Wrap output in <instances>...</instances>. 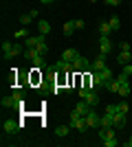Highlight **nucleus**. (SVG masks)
I'll return each mask as SVG.
<instances>
[{"label": "nucleus", "instance_id": "nucleus-1", "mask_svg": "<svg viewBox=\"0 0 132 147\" xmlns=\"http://www.w3.org/2000/svg\"><path fill=\"white\" fill-rule=\"evenodd\" d=\"M73 129H77L79 134H86V129H88V125H86V117H82V114H77L75 110L70 112V123H68Z\"/></svg>", "mask_w": 132, "mask_h": 147}, {"label": "nucleus", "instance_id": "nucleus-2", "mask_svg": "<svg viewBox=\"0 0 132 147\" xmlns=\"http://www.w3.org/2000/svg\"><path fill=\"white\" fill-rule=\"evenodd\" d=\"M73 66H75L77 73H93V61L88 59V57H84V55H77L75 59H73Z\"/></svg>", "mask_w": 132, "mask_h": 147}, {"label": "nucleus", "instance_id": "nucleus-3", "mask_svg": "<svg viewBox=\"0 0 132 147\" xmlns=\"http://www.w3.org/2000/svg\"><path fill=\"white\" fill-rule=\"evenodd\" d=\"M128 77H130V75H126L123 70H121V75L117 77V81H119V94H121V97H130V84H128Z\"/></svg>", "mask_w": 132, "mask_h": 147}, {"label": "nucleus", "instance_id": "nucleus-4", "mask_svg": "<svg viewBox=\"0 0 132 147\" xmlns=\"http://www.w3.org/2000/svg\"><path fill=\"white\" fill-rule=\"evenodd\" d=\"M112 51V42H110V35H99V53L101 55H110Z\"/></svg>", "mask_w": 132, "mask_h": 147}, {"label": "nucleus", "instance_id": "nucleus-5", "mask_svg": "<svg viewBox=\"0 0 132 147\" xmlns=\"http://www.w3.org/2000/svg\"><path fill=\"white\" fill-rule=\"evenodd\" d=\"M86 125H88V127H95V129H99V127H101V117L95 112V108L86 114Z\"/></svg>", "mask_w": 132, "mask_h": 147}, {"label": "nucleus", "instance_id": "nucleus-6", "mask_svg": "<svg viewBox=\"0 0 132 147\" xmlns=\"http://www.w3.org/2000/svg\"><path fill=\"white\" fill-rule=\"evenodd\" d=\"M53 70H60V73H75V66H73V61H66V59H57V64L53 66Z\"/></svg>", "mask_w": 132, "mask_h": 147}, {"label": "nucleus", "instance_id": "nucleus-7", "mask_svg": "<svg viewBox=\"0 0 132 147\" xmlns=\"http://www.w3.org/2000/svg\"><path fill=\"white\" fill-rule=\"evenodd\" d=\"M90 110H93V105L88 103L86 99H79V101L75 103V112H77V114H82V117H86Z\"/></svg>", "mask_w": 132, "mask_h": 147}, {"label": "nucleus", "instance_id": "nucleus-8", "mask_svg": "<svg viewBox=\"0 0 132 147\" xmlns=\"http://www.w3.org/2000/svg\"><path fill=\"white\" fill-rule=\"evenodd\" d=\"M20 127V123L16 121V119H7L5 123H2V129H5V134H13L16 129Z\"/></svg>", "mask_w": 132, "mask_h": 147}, {"label": "nucleus", "instance_id": "nucleus-9", "mask_svg": "<svg viewBox=\"0 0 132 147\" xmlns=\"http://www.w3.org/2000/svg\"><path fill=\"white\" fill-rule=\"evenodd\" d=\"M126 121H128V114L126 112H117V114H114V127L117 129H121V127H126Z\"/></svg>", "mask_w": 132, "mask_h": 147}, {"label": "nucleus", "instance_id": "nucleus-10", "mask_svg": "<svg viewBox=\"0 0 132 147\" xmlns=\"http://www.w3.org/2000/svg\"><path fill=\"white\" fill-rule=\"evenodd\" d=\"M130 59H132L130 49H128V51H121L119 55H117V64H119V66H126V64H130Z\"/></svg>", "mask_w": 132, "mask_h": 147}, {"label": "nucleus", "instance_id": "nucleus-11", "mask_svg": "<svg viewBox=\"0 0 132 147\" xmlns=\"http://www.w3.org/2000/svg\"><path fill=\"white\" fill-rule=\"evenodd\" d=\"M84 99H86V101H88L90 105H93V108H95L97 103H99V94L95 92V88H90V90H88L86 94H84Z\"/></svg>", "mask_w": 132, "mask_h": 147}, {"label": "nucleus", "instance_id": "nucleus-12", "mask_svg": "<svg viewBox=\"0 0 132 147\" xmlns=\"http://www.w3.org/2000/svg\"><path fill=\"white\" fill-rule=\"evenodd\" d=\"M104 68H106V55H97L93 59V70H104Z\"/></svg>", "mask_w": 132, "mask_h": 147}, {"label": "nucleus", "instance_id": "nucleus-13", "mask_svg": "<svg viewBox=\"0 0 132 147\" xmlns=\"http://www.w3.org/2000/svg\"><path fill=\"white\" fill-rule=\"evenodd\" d=\"M97 134H99L101 141H106V138H112V136H114V129L112 127H99V129H97Z\"/></svg>", "mask_w": 132, "mask_h": 147}, {"label": "nucleus", "instance_id": "nucleus-14", "mask_svg": "<svg viewBox=\"0 0 132 147\" xmlns=\"http://www.w3.org/2000/svg\"><path fill=\"white\" fill-rule=\"evenodd\" d=\"M11 97H13V101H16V108H20V105L24 103V92L20 90V88H16V90H13Z\"/></svg>", "mask_w": 132, "mask_h": 147}, {"label": "nucleus", "instance_id": "nucleus-15", "mask_svg": "<svg viewBox=\"0 0 132 147\" xmlns=\"http://www.w3.org/2000/svg\"><path fill=\"white\" fill-rule=\"evenodd\" d=\"M70 132V125H57L55 127V136H60V138H66Z\"/></svg>", "mask_w": 132, "mask_h": 147}, {"label": "nucleus", "instance_id": "nucleus-16", "mask_svg": "<svg viewBox=\"0 0 132 147\" xmlns=\"http://www.w3.org/2000/svg\"><path fill=\"white\" fill-rule=\"evenodd\" d=\"M40 55H42V53H40L35 46H31V49H24V57H26V59H31V61L35 59V57H40Z\"/></svg>", "mask_w": 132, "mask_h": 147}, {"label": "nucleus", "instance_id": "nucleus-17", "mask_svg": "<svg viewBox=\"0 0 132 147\" xmlns=\"http://www.w3.org/2000/svg\"><path fill=\"white\" fill-rule=\"evenodd\" d=\"M77 55H79V53H77L75 49H66V51L62 53V59H66V61H73Z\"/></svg>", "mask_w": 132, "mask_h": 147}, {"label": "nucleus", "instance_id": "nucleus-18", "mask_svg": "<svg viewBox=\"0 0 132 147\" xmlns=\"http://www.w3.org/2000/svg\"><path fill=\"white\" fill-rule=\"evenodd\" d=\"M38 31L42 33V35H49V33H51V24L46 22V20H40V22H38Z\"/></svg>", "mask_w": 132, "mask_h": 147}, {"label": "nucleus", "instance_id": "nucleus-19", "mask_svg": "<svg viewBox=\"0 0 132 147\" xmlns=\"http://www.w3.org/2000/svg\"><path fill=\"white\" fill-rule=\"evenodd\" d=\"M108 24H110V29H112V31H119V29H121V20H119V16H110Z\"/></svg>", "mask_w": 132, "mask_h": 147}, {"label": "nucleus", "instance_id": "nucleus-20", "mask_svg": "<svg viewBox=\"0 0 132 147\" xmlns=\"http://www.w3.org/2000/svg\"><path fill=\"white\" fill-rule=\"evenodd\" d=\"M75 20H68L66 24H64V35H73V31H75Z\"/></svg>", "mask_w": 132, "mask_h": 147}, {"label": "nucleus", "instance_id": "nucleus-21", "mask_svg": "<svg viewBox=\"0 0 132 147\" xmlns=\"http://www.w3.org/2000/svg\"><path fill=\"white\" fill-rule=\"evenodd\" d=\"M110 24L108 22H99V35H110Z\"/></svg>", "mask_w": 132, "mask_h": 147}, {"label": "nucleus", "instance_id": "nucleus-22", "mask_svg": "<svg viewBox=\"0 0 132 147\" xmlns=\"http://www.w3.org/2000/svg\"><path fill=\"white\" fill-rule=\"evenodd\" d=\"M38 42H40V35H35V37H26V40H24V46H26V49H31V46H38Z\"/></svg>", "mask_w": 132, "mask_h": 147}, {"label": "nucleus", "instance_id": "nucleus-23", "mask_svg": "<svg viewBox=\"0 0 132 147\" xmlns=\"http://www.w3.org/2000/svg\"><path fill=\"white\" fill-rule=\"evenodd\" d=\"M97 73H101V77H104V79H106V81H112L114 79V77H112V70H110V68H104V70H97Z\"/></svg>", "mask_w": 132, "mask_h": 147}, {"label": "nucleus", "instance_id": "nucleus-24", "mask_svg": "<svg viewBox=\"0 0 132 147\" xmlns=\"http://www.w3.org/2000/svg\"><path fill=\"white\" fill-rule=\"evenodd\" d=\"M13 37H16V40H26V37H29V31L22 26L20 31H16V33H13Z\"/></svg>", "mask_w": 132, "mask_h": 147}, {"label": "nucleus", "instance_id": "nucleus-25", "mask_svg": "<svg viewBox=\"0 0 132 147\" xmlns=\"http://www.w3.org/2000/svg\"><path fill=\"white\" fill-rule=\"evenodd\" d=\"M11 49H13V44L5 40V42H2V55H5V57H9V55H11Z\"/></svg>", "mask_w": 132, "mask_h": 147}, {"label": "nucleus", "instance_id": "nucleus-26", "mask_svg": "<svg viewBox=\"0 0 132 147\" xmlns=\"http://www.w3.org/2000/svg\"><path fill=\"white\" fill-rule=\"evenodd\" d=\"M33 66H35V68H46V61H44V55L35 57V59H33Z\"/></svg>", "mask_w": 132, "mask_h": 147}, {"label": "nucleus", "instance_id": "nucleus-27", "mask_svg": "<svg viewBox=\"0 0 132 147\" xmlns=\"http://www.w3.org/2000/svg\"><path fill=\"white\" fill-rule=\"evenodd\" d=\"M2 105H5V108H16V101H13V97H2Z\"/></svg>", "mask_w": 132, "mask_h": 147}, {"label": "nucleus", "instance_id": "nucleus-28", "mask_svg": "<svg viewBox=\"0 0 132 147\" xmlns=\"http://www.w3.org/2000/svg\"><path fill=\"white\" fill-rule=\"evenodd\" d=\"M13 55H24V51H22V46H20V44H13L11 55H9V57H13Z\"/></svg>", "mask_w": 132, "mask_h": 147}, {"label": "nucleus", "instance_id": "nucleus-29", "mask_svg": "<svg viewBox=\"0 0 132 147\" xmlns=\"http://www.w3.org/2000/svg\"><path fill=\"white\" fill-rule=\"evenodd\" d=\"M104 145H106V147H117V145H119V141H117V136H112V138H106Z\"/></svg>", "mask_w": 132, "mask_h": 147}, {"label": "nucleus", "instance_id": "nucleus-30", "mask_svg": "<svg viewBox=\"0 0 132 147\" xmlns=\"http://www.w3.org/2000/svg\"><path fill=\"white\" fill-rule=\"evenodd\" d=\"M106 112H110V114H117V112H119V103H110V105H106Z\"/></svg>", "mask_w": 132, "mask_h": 147}, {"label": "nucleus", "instance_id": "nucleus-31", "mask_svg": "<svg viewBox=\"0 0 132 147\" xmlns=\"http://www.w3.org/2000/svg\"><path fill=\"white\" fill-rule=\"evenodd\" d=\"M31 16H22V18H20V22H22V26H26V24H29V22H31Z\"/></svg>", "mask_w": 132, "mask_h": 147}, {"label": "nucleus", "instance_id": "nucleus-32", "mask_svg": "<svg viewBox=\"0 0 132 147\" xmlns=\"http://www.w3.org/2000/svg\"><path fill=\"white\" fill-rule=\"evenodd\" d=\"M108 7H117V5H121V0H104Z\"/></svg>", "mask_w": 132, "mask_h": 147}, {"label": "nucleus", "instance_id": "nucleus-33", "mask_svg": "<svg viewBox=\"0 0 132 147\" xmlns=\"http://www.w3.org/2000/svg\"><path fill=\"white\" fill-rule=\"evenodd\" d=\"M128 108H130V105H128L126 101H121V103H119V110H121V112H126V114H128Z\"/></svg>", "mask_w": 132, "mask_h": 147}, {"label": "nucleus", "instance_id": "nucleus-34", "mask_svg": "<svg viewBox=\"0 0 132 147\" xmlns=\"http://www.w3.org/2000/svg\"><path fill=\"white\" fill-rule=\"evenodd\" d=\"M75 26H77V29H84V26H86V22H84V20H75Z\"/></svg>", "mask_w": 132, "mask_h": 147}, {"label": "nucleus", "instance_id": "nucleus-35", "mask_svg": "<svg viewBox=\"0 0 132 147\" xmlns=\"http://www.w3.org/2000/svg\"><path fill=\"white\" fill-rule=\"evenodd\" d=\"M126 147H132V136H130V138L126 141Z\"/></svg>", "mask_w": 132, "mask_h": 147}, {"label": "nucleus", "instance_id": "nucleus-36", "mask_svg": "<svg viewBox=\"0 0 132 147\" xmlns=\"http://www.w3.org/2000/svg\"><path fill=\"white\" fill-rule=\"evenodd\" d=\"M40 2H42V5H51V2H53V0H40Z\"/></svg>", "mask_w": 132, "mask_h": 147}, {"label": "nucleus", "instance_id": "nucleus-37", "mask_svg": "<svg viewBox=\"0 0 132 147\" xmlns=\"http://www.w3.org/2000/svg\"><path fill=\"white\" fill-rule=\"evenodd\" d=\"M93 2H97V0H93Z\"/></svg>", "mask_w": 132, "mask_h": 147}, {"label": "nucleus", "instance_id": "nucleus-38", "mask_svg": "<svg viewBox=\"0 0 132 147\" xmlns=\"http://www.w3.org/2000/svg\"><path fill=\"white\" fill-rule=\"evenodd\" d=\"M130 79H132V75H130Z\"/></svg>", "mask_w": 132, "mask_h": 147}]
</instances>
